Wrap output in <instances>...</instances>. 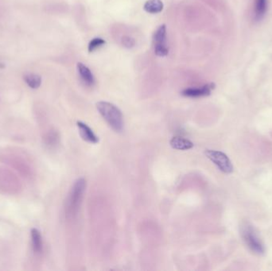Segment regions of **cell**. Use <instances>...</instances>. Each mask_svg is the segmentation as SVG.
Segmentation results:
<instances>
[{
	"mask_svg": "<svg viewBox=\"0 0 272 271\" xmlns=\"http://www.w3.org/2000/svg\"><path fill=\"white\" fill-rule=\"evenodd\" d=\"M97 108L101 116L115 131L121 132L123 130V114L117 106L109 102L100 101L97 104Z\"/></svg>",
	"mask_w": 272,
	"mask_h": 271,
	"instance_id": "obj_1",
	"label": "cell"
},
{
	"mask_svg": "<svg viewBox=\"0 0 272 271\" xmlns=\"http://www.w3.org/2000/svg\"><path fill=\"white\" fill-rule=\"evenodd\" d=\"M85 189L86 181L85 179L80 178L75 181L66 204V213L68 216H75L78 212Z\"/></svg>",
	"mask_w": 272,
	"mask_h": 271,
	"instance_id": "obj_2",
	"label": "cell"
},
{
	"mask_svg": "<svg viewBox=\"0 0 272 271\" xmlns=\"http://www.w3.org/2000/svg\"><path fill=\"white\" fill-rule=\"evenodd\" d=\"M205 155L215 164L219 170L225 174H231L233 171V165L224 153L218 150H207Z\"/></svg>",
	"mask_w": 272,
	"mask_h": 271,
	"instance_id": "obj_3",
	"label": "cell"
},
{
	"mask_svg": "<svg viewBox=\"0 0 272 271\" xmlns=\"http://www.w3.org/2000/svg\"><path fill=\"white\" fill-rule=\"evenodd\" d=\"M154 53L158 57H166L169 53L167 47V27L162 25L154 34Z\"/></svg>",
	"mask_w": 272,
	"mask_h": 271,
	"instance_id": "obj_4",
	"label": "cell"
},
{
	"mask_svg": "<svg viewBox=\"0 0 272 271\" xmlns=\"http://www.w3.org/2000/svg\"><path fill=\"white\" fill-rule=\"evenodd\" d=\"M242 232L246 243L253 252L259 255L264 253V247L252 227L246 226L243 228Z\"/></svg>",
	"mask_w": 272,
	"mask_h": 271,
	"instance_id": "obj_5",
	"label": "cell"
},
{
	"mask_svg": "<svg viewBox=\"0 0 272 271\" xmlns=\"http://www.w3.org/2000/svg\"><path fill=\"white\" fill-rule=\"evenodd\" d=\"M214 88H215V84L213 83H209L204 86L186 88L182 91V95L185 97H189V98L208 96L210 95L212 91Z\"/></svg>",
	"mask_w": 272,
	"mask_h": 271,
	"instance_id": "obj_6",
	"label": "cell"
},
{
	"mask_svg": "<svg viewBox=\"0 0 272 271\" xmlns=\"http://www.w3.org/2000/svg\"><path fill=\"white\" fill-rule=\"evenodd\" d=\"M77 128L79 129L80 135L82 139L89 143L96 144L99 142V139L95 133L92 131L87 124H84L82 122H77Z\"/></svg>",
	"mask_w": 272,
	"mask_h": 271,
	"instance_id": "obj_7",
	"label": "cell"
},
{
	"mask_svg": "<svg viewBox=\"0 0 272 271\" xmlns=\"http://www.w3.org/2000/svg\"><path fill=\"white\" fill-rule=\"evenodd\" d=\"M77 70L79 73L80 77L86 85L92 86L95 84L94 76L92 74V71L88 67L82 64V63H78L77 64Z\"/></svg>",
	"mask_w": 272,
	"mask_h": 271,
	"instance_id": "obj_8",
	"label": "cell"
},
{
	"mask_svg": "<svg viewBox=\"0 0 272 271\" xmlns=\"http://www.w3.org/2000/svg\"><path fill=\"white\" fill-rule=\"evenodd\" d=\"M173 149L178 150H188L193 147V143L189 139L182 137H173L170 142Z\"/></svg>",
	"mask_w": 272,
	"mask_h": 271,
	"instance_id": "obj_9",
	"label": "cell"
},
{
	"mask_svg": "<svg viewBox=\"0 0 272 271\" xmlns=\"http://www.w3.org/2000/svg\"><path fill=\"white\" fill-rule=\"evenodd\" d=\"M163 7L164 6L162 0H147L144 3L143 9L147 13L154 15V14L160 13L161 11H163Z\"/></svg>",
	"mask_w": 272,
	"mask_h": 271,
	"instance_id": "obj_10",
	"label": "cell"
},
{
	"mask_svg": "<svg viewBox=\"0 0 272 271\" xmlns=\"http://www.w3.org/2000/svg\"><path fill=\"white\" fill-rule=\"evenodd\" d=\"M31 241L33 249L36 253H41L43 250V242L42 236L38 230L33 228L31 230Z\"/></svg>",
	"mask_w": 272,
	"mask_h": 271,
	"instance_id": "obj_11",
	"label": "cell"
},
{
	"mask_svg": "<svg viewBox=\"0 0 272 271\" xmlns=\"http://www.w3.org/2000/svg\"><path fill=\"white\" fill-rule=\"evenodd\" d=\"M24 80L32 89H37L42 84V78L36 73H27L24 76Z\"/></svg>",
	"mask_w": 272,
	"mask_h": 271,
	"instance_id": "obj_12",
	"label": "cell"
},
{
	"mask_svg": "<svg viewBox=\"0 0 272 271\" xmlns=\"http://www.w3.org/2000/svg\"><path fill=\"white\" fill-rule=\"evenodd\" d=\"M267 11V0H256L255 2V16L261 18Z\"/></svg>",
	"mask_w": 272,
	"mask_h": 271,
	"instance_id": "obj_13",
	"label": "cell"
},
{
	"mask_svg": "<svg viewBox=\"0 0 272 271\" xmlns=\"http://www.w3.org/2000/svg\"><path fill=\"white\" fill-rule=\"evenodd\" d=\"M105 43V40H103V38H93V39L89 42V44H88V52H89V53L94 52L95 50H97V48H101V47L104 46Z\"/></svg>",
	"mask_w": 272,
	"mask_h": 271,
	"instance_id": "obj_14",
	"label": "cell"
},
{
	"mask_svg": "<svg viewBox=\"0 0 272 271\" xmlns=\"http://www.w3.org/2000/svg\"><path fill=\"white\" fill-rule=\"evenodd\" d=\"M121 43L127 48H132L136 46V40L130 36H123L121 39Z\"/></svg>",
	"mask_w": 272,
	"mask_h": 271,
	"instance_id": "obj_15",
	"label": "cell"
},
{
	"mask_svg": "<svg viewBox=\"0 0 272 271\" xmlns=\"http://www.w3.org/2000/svg\"><path fill=\"white\" fill-rule=\"evenodd\" d=\"M45 139H46V143L48 144V145H53L57 142V134L55 132L48 133Z\"/></svg>",
	"mask_w": 272,
	"mask_h": 271,
	"instance_id": "obj_16",
	"label": "cell"
}]
</instances>
